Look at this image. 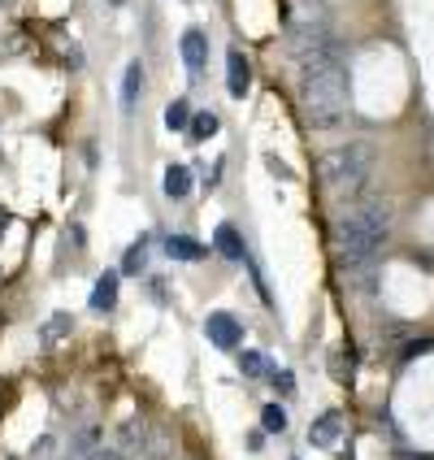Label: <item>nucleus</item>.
<instances>
[{"label":"nucleus","instance_id":"obj_1","mask_svg":"<svg viewBox=\"0 0 434 460\" xmlns=\"http://www.w3.org/2000/svg\"><path fill=\"white\" fill-rule=\"evenodd\" d=\"M300 104L308 122L317 130H339L348 122V70H343V49L331 44L313 61L300 66Z\"/></svg>","mask_w":434,"mask_h":460},{"label":"nucleus","instance_id":"obj_2","mask_svg":"<svg viewBox=\"0 0 434 460\" xmlns=\"http://www.w3.org/2000/svg\"><path fill=\"white\" fill-rule=\"evenodd\" d=\"M391 222L395 213L383 196H357L348 217H339L334 226V248H339V261L343 265H357V261H374L378 248L391 239Z\"/></svg>","mask_w":434,"mask_h":460},{"label":"nucleus","instance_id":"obj_3","mask_svg":"<svg viewBox=\"0 0 434 460\" xmlns=\"http://www.w3.org/2000/svg\"><path fill=\"white\" fill-rule=\"evenodd\" d=\"M374 161H378L374 144H339L322 156V187L334 200H357L374 179Z\"/></svg>","mask_w":434,"mask_h":460},{"label":"nucleus","instance_id":"obj_4","mask_svg":"<svg viewBox=\"0 0 434 460\" xmlns=\"http://www.w3.org/2000/svg\"><path fill=\"white\" fill-rule=\"evenodd\" d=\"M179 57H182V66H187V78H191V83H196V78H205V70H208V35L200 31V26L182 31Z\"/></svg>","mask_w":434,"mask_h":460},{"label":"nucleus","instance_id":"obj_5","mask_svg":"<svg viewBox=\"0 0 434 460\" xmlns=\"http://www.w3.org/2000/svg\"><path fill=\"white\" fill-rule=\"evenodd\" d=\"M205 334H208V343L213 348H222V352H235L239 343H244V326H239V317L235 313H208L205 317Z\"/></svg>","mask_w":434,"mask_h":460},{"label":"nucleus","instance_id":"obj_6","mask_svg":"<svg viewBox=\"0 0 434 460\" xmlns=\"http://www.w3.org/2000/svg\"><path fill=\"white\" fill-rule=\"evenodd\" d=\"M252 87V61L244 49H230L226 52V92L235 101H244V92Z\"/></svg>","mask_w":434,"mask_h":460},{"label":"nucleus","instance_id":"obj_7","mask_svg":"<svg viewBox=\"0 0 434 460\" xmlns=\"http://www.w3.org/2000/svg\"><path fill=\"white\" fill-rule=\"evenodd\" d=\"M308 438H313L317 447H326V452H331L334 443L343 438V412H334V409L322 412V417H317V421L308 426Z\"/></svg>","mask_w":434,"mask_h":460},{"label":"nucleus","instance_id":"obj_8","mask_svg":"<svg viewBox=\"0 0 434 460\" xmlns=\"http://www.w3.org/2000/svg\"><path fill=\"white\" fill-rule=\"evenodd\" d=\"M161 187H165V200H174V205H179V200H187V196H191V170H187V165H179V161H174V165H165Z\"/></svg>","mask_w":434,"mask_h":460},{"label":"nucleus","instance_id":"obj_9","mask_svg":"<svg viewBox=\"0 0 434 460\" xmlns=\"http://www.w3.org/2000/svg\"><path fill=\"white\" fill-rule=\"evenodd\" d=\"M144 87H148L144 66H139V61H130L127 75H122V109H127V113H135V104L144 101Z\"/></svg>","mask_w":434,"mask_h":460},{"label":"nucleus","instance_id":"obj_10","mask_svg":"<svg viewBox=\"0 0 434 460\" xmlns=\"http://www.w3.org/2000/svg\"><path fill=\"white\" fill-rule=\"evenodd\" d=\"M118 282H122V274H113V270L96 279V287H92V308L96 313H113L118 308Z\"/></svg>","mask_w":434,"mask_h":460},{"label":"nucleus","instance_id":"obj_11","mask_svg":"<svg viewBox=\"0 0 434 460\" xmlns=\"http://www.w3.org/2000/svg\"><path fill=\"white\" fill-rule=\"evenodd\" d=\"M213 243H217V252L226 256V261H235V265H244V261H248V252H244V239H239V230L230 226V222H222V226H217V239H213Z\"/></svg>","mask_w":434,"mask_h":460},{"label":"nucleus","instance_id":"obj_12","mask_svg":"<svg viewBox=\"0 0 434 460\" xmlns=\"http://www.w3.org/2000/svg\"><path fill=\"white\" fill-rule=\"evenodd\" d=\"M165 252L174 256V261H205V243H196V239H187V234H170L165 239Z\"/></svg>","mask_w":434,"mask_h":460},{"label":"nucleus","instance_id":"obj_13","mask_svg":"<svg viewBox=\"0 0 434 460\" xmlns=\"http://www.w3.org/2000/svg\"><path fill=\"white\" fill-rule=\"evenodd\" d=\"M118 435H122V447H118V452H148V443H153V438H144L148 435L144 421H127Z\"/></svg>","mask_w":434,"mask_h":460},{"label":"nucleus","instance_id":"obj_14","mask_svg":"<svg viewBox=\"0 0 434 460\" xmlns=\"http://www.w3.org/2000/svg\"><path fill=\"white\" fill-rule=\"evenodd\" d=\"M187 127H191V104L179 96V101L165 104V130L174 135V130H187Z\"/></svg>","mask_w":434,"mask_h":460},{"label":"nucleus","instance_id":"obj_15","mask_svg":"<svg viewBox=\"0 0 434 460\" xmlns=\"http://www.w3.org/2000/svg\"><path fill=\"white\" fill-rule=\"evenodd\" d=\"M217 130H222L217 113H191V127H187V135H191V139H213Z\"/></svg>","mask_w":434,"mask_h":460},{"label":"nucleus","instance_id":"obj_16","mask_svg":"<svg viewBox=\"0 0 434 460\" xmlns=\"http://www.w3.org/2000/svg\"><path fill=\"white\" fill-rule=\"evenodd\" d=\"M261 426H265L270 435H282V430H287V409H282V404H265V409H261Z\"/></svg>","mask_w":434,"mask_h":460},{"label":"nucleus","instance_id":"obj_17","mask_svg":"<svg viewBox=\"0 0 434 460\" xmlns=\"http://www.w3.org/2000/svg\"><path fill=\"white\" fill-rule=\"evenodd\" d=\"M96 452V426H87V430H78L75 435V443H70V456H92Z\"/></svg>","mask_w":434,"mask_h":460},{"label":"nucleus","instance_id":"obj_18","mask_svg":"<svg viewBox=\"0 0 434 460\" xmlns=\"http://www.w3.org/2000/svg\"><path fill=\"white\" fill-rule=\"evenodd\" d=\"M239 369H244L248 378H265V374H270V360L261 357V352H244V357H239Z\"/></svg>","mask_w":434,"mask_h":460},{"label":"nucleus","instance_id":"obj_19","mask_svg":"<svg viewBox=\"0 0 434 460\" xmlns=\"http://www.w3.org/2000/svg\"><path fill=\"white\" fill-rule=\"evenodd\" d=\"M144 265H148V248L135 243V248L122 256V274H144Z\"/></svg>","mask_w":434,"mask_h":460},{"label":"nucleus","instance_id":"obj_20","mask_svg":"<svg viewBox=\"0 0 434 460\" xmlns=\"http://www.w3.org/2000/svg\"><path fill=\"white\" fill-rule=\"evenodd\" d=\"M70 326H75V322H70L66 313H57L49 326H44V343H57V339H61V331H70Z\"/></svg>","mask_w":434,"mask_h":460},{"label":"nucleus","instance_id":"obj_21","mask_svg":"<svg viewBox=\"0 0 434 460\" xmlns=\"http://www.w3.org/2000/svg\"><path fill=\"white\" fill-rule=\"evenodd\" d=\"M104 4H127V0H104Z\"/></svg>","mask_w":434,"mask_h":460},{"label":"nucleus","instance_id":"obj_22","mask_svg":"<svg viewBox=\"0 0 434 460\" xmlns=\"http://www.w3.org/2000/svg\"><path fill=\"white\" fill-rule=\"evenodd\" d=\"M9 4H13V0H0V9H9Z\"/></svg>","mask_w":434,"mask_h":460}]
</instances>
